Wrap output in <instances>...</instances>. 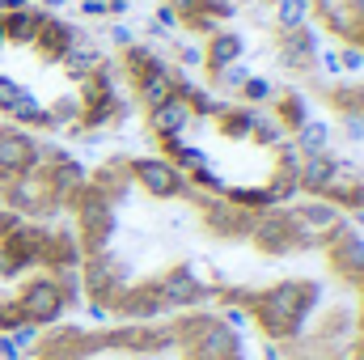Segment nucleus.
<instances>
[{
    "instance_id": "obj_33",
    "label": "nucleus",
    "mask_w": 364,
    "mask_h": 360,
    "mask_svg": "<svg viewBox=\"0 0 364 360\" xmlns=\"http://www.w3.org/2000/svg\"><path fill=\"white\" fill-rule=\"evenodd\" d=\"M26 4H34V0H0V13H13V9H26Z\"/></svg>"
},
{
    "instance_id": "obj_35",
    "label": "nucleus",
    "mask_w": 364,
    "mask_h": 360,
    "mask_svg": "<svg viewBox=\"0 0 364 360\" xmlns=\"http://www.w3.org/2000/svg\"><path fill=\"white\" fill-rule=\"evenodd\" d=\"M4 43H9V38H4V17H0V47H4Z\"/></svg>"
},
{
    "instance_id": "obj_30",
    "label": "nucleus",
    "mask_w": 364,
    "mask_h": 360,
    "mask_svg": "<svg viewBox=\"0 0 364 360\" xmlns=\"http://www.w3.org/2000/svg\"><path fill=\"white\" fill-rule=\"evenodd\" d=\"M81 17H93V21L97 17H110L106 13V0H81Z\"/></svg>"
},
{
    "instance_id": "obj_17",
    "label": "nucleus",
    "mask_w": 364,
    "mask_h": 360,
    "mask_svg": "<svg viewBox=\"0 0 364 360\" xmlns=\"http://www.w3.org/2000/svg\"><path fill=\"white\" fill-rule=\"evenodd\" d=\"M178 97L186 102V106H191V119H208V115H225V102H220V97H216L212 90H203V85H195V81H191V85H186V90L178 93Z\"/></svg>"
},
{
    "instance_id": "obj_10",
    "label": "nucleus",
    "mask_w": 364,
    "mask_h": 360,
    "mask_svg": "<svg viewBox=\"0 0 364 360\" xmlns=\"http://www.w3.org/2000/svg\"><path fill=\"white\" fill-rule=\"evenodd\" d=\"M9 119H13V127H47V106H43V97L38 93H30L26 85H21V93L9 102V110H4Z\"/></svg>"
},
{
    "instance_id": "obj_37",
    "label": "nucleus",
    "mask_w": 364,
    "mask_h": 360,
    "mask_svg": "<svg viewBox=\"0 0 364 360\" xmlns=\"http://www.w3.org/2000/svg\"><path fill=\"white\" fill-rule=\"evenodd\" d=\"M0 360H4V356H0Z\"/></svg>"
},
{
    "instance_id": "obj_31",
    "label": "nucleus",
    "mask_w": 364,
    "mask_h": 360,
    "mask_svg": "<svg viewBox=\"0 0 364 360\" xmlns=\"http://www.w3.org/2000/svg\"><path fill=\"white\" fill-rule=\"evenodd\" d=\"M38 9H43L47 17H60V13L68 9V0H38Z\"/></svg>"
},
{
    "instance_id": "obj_1",
    "label": "nucleus",
    "mask_w": 364,
    "mask_h": 360,
    "mask_svg": "<svg viewBox=\"0 0 364 360\" xmlns=\"http://www.w3.org/2000/svg\"><path fill=\"white\" fill-rule=\"evenodd\" d=\"M21 360H246V339L212 309H182L149 322H55L38 331Z\"/></svg>"
},
{
    "instance_id": "obj_28",
    "label": "nucleus",
    "mask_w": 364,
    "mask_h": 360,
    "mask_svg": "<svg viewBox=\"0 0 364 360\" xmlns=\"http://www.w3.org/2000/svg\"><path fill=\"white\" fill-rule=\"evenodd\" d=\"M21 93V85L13 81V77H0V110H9V102Z\"/></svg>"
},
{
    "instance_id": "obj_5",
    "label": "nucleus",
    "mask_w": 364,
    "mask_h": 360,
    "mask_svg": "<svg viewBox=\"0 0 364 360\" xmlns=\"http://www.w3.org/2000/svg\"><path fill=\"white\" fill-rule=\"evenodd\" d=\"M77 97H81V127H90V132L106 127V123H114V119L123 115L119 93H97V90H90V85H81Z\"/></svg>"
},
{
    "instance_id": "obj_13",
    "label": "nucleus",
    "mask_w": 364,
    "mask_h": 360,
    "mask_svg": "<svg viewBox=\"0 0 364 360\" xmlns=\"http://www.w3.org/2000/svg\"><path fill=\"white\" fill-rule=\"evenodd\" d=\"M64 127H81V97L77 93H60L55 102H47V132H64Z\"/></svg>"
},
{
    "instance_id": "obj_15",
    "label": "nucleus",
    "mask_w": 364,
    "mask_h": 360,
    "mask_svg": "<svg viewBox=\"0 0 364 360\" xmlns=\"http://www.w3.org/2000/svg\"><path fill=\"white\" fill-rule=\"evenodd\" d=\"M331 166H335V153H314V157H305L301 162V195H318L322 191V182L331 174Z\"/></svg>"
},
{
    "instance_id": "obj_24",
    "label": "nucleus",
    "mask_w": 364,
    "mask_h": 360,
    "mask_svg": "<svg viewBox=\"0 0 364 360\" xmlns=\"http://www.w3.org/2000/svg\"><path fill=\"white\" fill-rule=\"evenodd\" d=\"M182 30L212 38V34H216V17H208V13H191V17H182Z\"/></svg>"
},
{
    "instance_id": "obj_12",
    "label": "nucleus",
    "mask_w": 364,
    "mask_h": 360,
    "mask_svg": "<svg viewBox=\"0 0 364 360\" xmlns=\"http://www.w3.org/2000/svg\"><path fill=\"white\" fill-rule=\"evenodd\" d=\"M292 144L301 149V157H314V153H331V123L322 119H309L292 132Z\"/></svg>"
},
{
    "instance_id": "obj_14",
    "label": "nucleus",
    "mask_w": 364,
    "mask_h": 360,
    "mask_svg": "<svg viewBox=\"0 0 364 360\" xmlns=\"http://www.w3.org/2000/svg\"><path fill=\"white\" fill-rule=\"evenodd\" d=\"M309 13H314V0H275L272 26L279 30V34L301 30V26H309Z\"/></svg>"
},
{
    "instance_id": "obj_6",
    "label": "nucleus",
    "mask_w": 364,
    "mask_h": 360,
    "mask_svg": "<svg viewBox=\"0 0 364 360\" xmlns=\"http://www.w3.org/2000/svg\"><path fill=\"white\" fill-rule=\"evenodd\" d=\"M195 119H191V106L182 102L178 93L166 102V106H157V110H149V132L157 136V140H166V136H186V127H191Z\"/></svg>"
},
{
    "instance_id": "obj_32",
    "label": "nucleus",
    "mask_w": 364,
    "mask_h": 360,
    "mask_svg": "<svg viewBox=\"0 0 364 360\" xmlns=\"http://www.w3.org/2000/svg\"><path fill=\"white\" fill-rule=\"evenodd\" d=\"M343 9H348L352 21H364V0H343Z\"/></svg>"
},
{
    "instance_id": "obj_8",
    "label": "nucleus",
    "mask_w": 364,
    "mask_h": 360,
    "mask_svg": "<svg viewBox=\"0 0 364 360\" xmlns=\"http://www.w3.org/2000/svg\"><path fill=\"white\" fill-rule=\"evenodd\" d=\"M119 73H123V77H132V85H140L144 77H157V73H166V60H161L153 47H144V43H132V47L123 51V64H119Z\"/></svg>"
},
{
    "instance_id": "obj_26",
    "label": "nucleus",
    "mask_w": 364,
    "mask_h": 360,
    "mask_svg": "<svg viewBox=\"0 0 364 360\" xmlns=\"http://www.w3.org/2000/svg\"><path fill=\"white\" fill-rule=\"evenodd\" d=\"M110 43H114V51H127V47L136 43V34H132L127 26H119V21H114V26H110Z\"/></svg>"
},
{
    "instance_id": "obj_7",
    "label": "nucleus",
    "mask_w": 364,
    "mask_h": 360,
    "mask_svg": "<svg viewBox=\"0 0 364 360\" xmlns=\"http://www.w3.org/2000/svg\"><path fill=\"white\" fill-rule=\"evenodd\" d=\"M4 17V38L13 43V47H34V38H38V26H43V9L38 4H26V9H13V13H0Z\"/></svg>"
},
{
    "instance_id": "obj_18",
    "label": "nucleus",
    "mask_w": 364,
    "mask_h": 360,
    "mask_svg": "<svg viewBox=\"0 0 364 360\" xmlns=\"http://www.w3.org/2000/svg\"><path fill=\"white\" fill-rule=\"evenodd\" d=\"M275 119L284 123V132H296L301 123H309V106H305V97H301V93H284V97L275 102Z\"/></svg>"
},
{
    "instance_id": "obj_27",
    "label": "nucleus",
    "mask_w": 364,
    "mask_h": 360,
    "mask_svg": "<svg viewBox=\"0 0 364 360\" xmlns=\"http://www.w3.org/2000/svg\"><path fill=\"white\" fill-rule=\"evenodd\" d=\"M314 64H318L326 77H343V68H339V55H335V51H318V60H314Z\"/></svg>"
},
{
    "instance_id": "obj_36",
    "label": "nucleus",
    "mask_w": 364,
    "mask_h": 360,
    "mask_svg": "<svg viewBox=\"0 0 364 360\" xmlns=\"http://www.w3.org/2000/svg\"><path fill=\"white\" fill-rule=\"evenodd\" d=\"M132 4H136V0H132Z\"/></svg>"
},
{
    "instance_id": "obj_11",
    "label": "nucleus",
    "mask_w": 364,
    "mask_h": 360,
    "mask_svg": "<svg viewBox=\"0 0 364 360\" xmlns=\"http://www.w3.org/2000/svg\"><path fill=\"white\" fill-rule=\"evenodd\" d=\"M97 60H102V55L93 51V43L85 38V34H77V38H73V47L60 55V68H64L73 81H85L93 68H97Z\"/></svg>"
},
{
    "instance_id": "obj_2",
    "label": "nucleus",
    "mask_w": 364,
    "mask_h": 360,
    "mask_svg": "<svg viewBox=\"0 0 364 360\" xmlns=\"http://www.w3.org/2000/svg\"><path fill=\"white\" fill-rule=\"evenodd\" d=\"M132 182H136V195H149L153 203H170V199H182L186 191V179L166 162V157H132Z\"/></svg>"
},
{
    "instance_id": "obj_34",
    "label": "nucleus",
    "mask_w": 364,
    "mask_h": 360,
    "mask_svg": "<svg viewBox=\"0 0 364 360\" xmlns=\"http://www.w3.org/2000/svg\"><path fill=\"white\" fill-rule=\"evenodd\" d=\"M352 110H356V115H364V85H356V97H352Z\"/></svg>"
},
{
    "instance_id": "obj_3",
    "label": "nucleus",
    "mask_w": 364,
    "mask_h": 360,
    "mask_svg": "<svg viewBox=\"0 0 364 360\" xmlns=\"http://www.w3.org/2000/svg\"><path fill=\"white\" fill-rule=\"evenodd\" d=\"M318 51H322V34H318V30H309V26L288 30V34L279 38V64H284V68H292V73H305V68L318 60Z\"/></svg>"
},
{
    "instance_id": "obj_19",
    "label": "nucleus",
    "mask_w": 364,
    "mask_h": 360,
    "mask_svg": "<svg viewBox=\"0 0 364 360\" xmlns=\"http://www.w3.org/2000/svg\"><path fill=\"white\" fill-rule=\"evenodd\" d=\"M220 119V136L225 140H250V106H225V115H216Z\"/></svg>"
},
{
    "instance_id": "obj_25",
    "label": "nucleus",
    "mask_w": 364,
    "mask_h": 360,
    "mask_svg": "<svg viewBox=\"0 0 364 360\" xmlns=\"http://www.w3.org/2000/svg\"><path fill=\"white\" fill-rule=\"evenodd\" d=\"M174 51H178L182 68H203V47H195V43H174Z\"/></svg>"
},
{
    "instance_id": "obj_22",
    "label": "nucleus",
    "mask_w": 364,
    "mask_h": 360,
    "mask_svg": "<svg viewBox=\"0 0 364 360\" xmlns=\"http://www.w3.org/2000/svg\"><path fill=\"white\" fill-rule=\"evenodd\" d=\"M339 132H343V140H348V144H364V115L343 110V115H339Z\"/></svg>"
},
{
    "instance_id": "obj_23",
    "label": "nucleus",
    "mask_w": 364,
    "mask_h": 360,
    "mask_svg": "<svg viewBox=\"0 0 364 360\" xmlns=\"http://www.w3.org/2000/svg\"><path fill=\"white\" fill-rule=\"evenodd\" d=\"M335 55H339V68H343V73H360L364 68V47L360 43H343Z\"/></svg>"
},
{
    "instance_id": "obj_16",
    "label": "nucleus",
    "mask_w": 364,
    "mask_h": 360,
    "mask_svg": "<svg viewBox=\"0 0 364 360\" xmlns=\"http://www.w3.org/2000/svg\"><path fill=\"white\" fill-rule=\"evenodd\" d=\"M136 97H140V106H144V110H157V106H166V102L174 97L170 68H166V73H157V77H144V81L136 85Z\"/></svg>"
},
{
    "instance_id": "obj_29",
    "label": "nucleus",
    "mask_w": 364,
    "mask_h": 360,
    "mask_svg": "<svg viewBox=\"0 0 364 360\" xmlns=\"http://www.w3.org/2000/svg\"><path fill=\"white\" fill-rule=\"evenodd\" d=\"M161 30H178V13L170 9V4H157V17H153Z\"/></svg>"
},
{
    "instance_id": "obj_9",
    "label": "nucleus",
    "mask_w": 364,
    "mask_h": 360,
    "mask_svg": "<svg viewBox=\"0 0 364 360\" xmlns=\"http://www.w3.org/2000/svg\"><path fill=\"white\" fill-rule=\"evenodd\" d=\"M242 51H246V43H242L237 34L216 30V34L208 38V47H203V68H208V73H216V68H225V64H237V60H242Z\"/></svg>"
},
{
    "instance_id": "obj_20",
    "label": "nucleus",
    "mask_w": 364,
    "mask_h": 360,
    "mask_svg": "<svg viewBox=\"0 0 364 360\" xmlns=\"http://www.w3.org/2000/svg\"><path fill=\"white\" fill-rule=\"evenodd\" d=\"M212 77H216V90H225V93H242L246 77H250V68H246V64L237 60V64H225V68H216Z\"/></svg>"
},
{
    "instance_id": "obj_4",
    "label": "nucleus",
    "mask_w": 364,
    "mask_h": 360,
    "mask_svg": "<svg viewBox=\"0 0 364 360\" xmlns=\"http://www.w3.org/2000/svg\"><path fill=\"white\" fill-rule=\"evenodd\" d=\"M77 34H85V30H77V26H68L64 17H43V26H38V38H34V47H38V55L47 60V64H60V55L73 47V38Z\"/></svg>"
},
{
    "instance_id": "obj_21",
    "label": "nucleus",
    "mask_w": 364,
    "mask_h": 360,
    "mask_svg": "<svg viewBox=\"0 0 364 360\" xmlns=\"http://www.w3.org/2000/svg\"><path fill=\"white\" fill-rule=\"evenodd\" d=\"M237 97H242L246 106H263V102H272V97H275V85L267 81V77H255V73H250Z\"/></svg>"
}]
</instances>
